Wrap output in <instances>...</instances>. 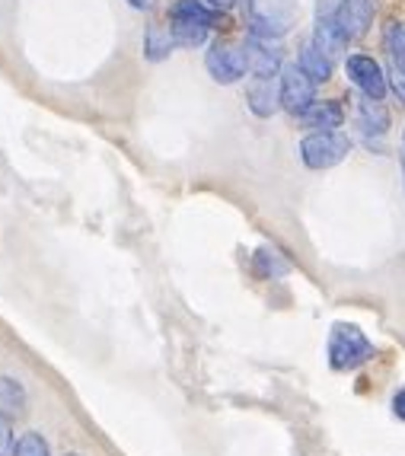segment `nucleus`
Segmentation results:
<instances>
[{
	"label": "nucleus",
	"mask_w": 405,
	"mask_h": 456,
	"mask_svg": "<svg viewBox=\"0 0 405 456\" xmlns=\"http://www.w3.org/2000/svg\"><path fill=\"white\" fill-rule=\"evenodd\" d=\"M344 70L352 77V84L368 99H383L386 90H390V77L383 74V68L370 54H352V58L344 61Z\"/></svg>",
	"instance_id": "obj_7"
},
{
	"label": "nucleus",
	"mask_w": 405,
	"mask_h": 456,
	"mask_svg": "<svg viewBox=\"0 0 405 456\" xmlns=\"http://www.w3.org/2000/svg\"><path fill=\"white\" fill-rule=\"evenodd\" d=\"M297 68L304 70V74L310 77L313 84H326V80H329V77H332V61H329V58H326V54L320 52V48L313 45V38H310V42H304V45H300Z\"/></svg>",
	"instance_id": "obj_13"
},
{
	"label": "nucleus",
	"mask_w": 405,
	"mask_h": 456,
	"mask_svg": "<svg viewBox=\"0 0 405 456\" xmlns=\"http://www.w3.org/2000/svg\"><path fill=\"white\" fill-rule=\"evenodd\" d=\"M386 77H390V90L396 93V96L405 102V74H402L399 68H393V64H390V74H386Z\"/></svg>",
	"instance_id": "obj_22"
},
{
	"label": "nucleus",
	"mask_w": 405,
	"mask_h": 456,
	"mask_svg": "<svg viewBox=\"0 0 405 456\" xmlns=\"http://www.w3.org/2000/svg\"><path fill=\"white\" fill-rule=\"evenodd\" d=\"M128 4H131L134 10H147V7L153 4V0H128Z\"/></svg>",
	"instance_id": "obj_25"
},
{
	"label": "nucleus",
	"mask_w": 405,
	"mask_h": 456,
	"mask_svg": "<svg viewBox=\"0 0 405 456\" xmlns=\"http://www.w3.org/2000/svg\"><path fill=\"white\" fill-rule=\"evenodd\" d=\"M68 456H80V453H68Z\"/></svg>",
	"instance_id": "obj_27"
},
{
	"label": "nucleus",
	"mask_w": 405,
	"mask_h": 456,
	"mask_svg": "<svg viewBox=\"0 0 405 456\" xmlns=\"http://www.w3.org/2000/svg\"><path fill=\"white\" fill-rule=\"evenodd\" d=\"M169 16H189V20H198V23L215 29L223 20V10H215L211 4H205V0H176V4L169 7Z\"/></svg>",
	"instance_id": "obj_16"
},
{
	"label": "nucleus",
	"mask_w": 405,
	"mask_h": 456,
	"mask_svg": "<svg viewBox=\"0 0 405 456\" xmlns=\"http://www.w3.org/2000/svg\"><path fill=\"white\" fill-rule=\"evenodd\" d=\"M243 52H246V64H249V74L253 77L281 74V54H278V48L268 45V38L249 36L243 42Z\"/></svg>",
	"instance_id": "obj_8"
},
{
	"label": "nucleus",
	"mask_w": 405,
	"mask_h": 456,
	"mask_svg": "<svg viewBox=\"0 0 405 456\" xmlns=\"http://www.w3.org/2000/svg\"><path fill=\"white\" fill-rule=\"evenodd\" d=\"M393 415H396L399 421H405V387L396 389V395H393Z\"/></svg>",
	"instance_id": "obj_23"
},
{
	"label": "nucleus",
	"mask_w": 405,
	"mask_h": 456,
	"mask_svg": "<svg viewBox=\"0 0 405 456\" xmlns=\"http://www.w3.org/2000/svg\"><path fill=\"white\" fill-rule=\"evenodd\" d=\"M402 141H405V134H402Z\"/></svg>",
	"instance_id": "obj_28"
},
{
	"label": "nucleus",
	"mask_w": 405,
	"mask_h": 456,
	"mask_svg": "<svg viewBox=\"0 0 405 456\" xmlns=\"http://www.w3.org/2000/svg\"><path fill=\"white\" fill-rule=\"evenodd\" d=\"M246 102L259 118H271L281 109V84L275 77H253V84L246 86Z\"/></svg>",
	"instance_id": "obj_9"
},
{
	"label": "nucleus",
	"mask_w": 405,
	"mask_h": 456,
	"mask_svg": "<svg viewBox=\"0 0 405 456\" xmlns=\"http://www.w3.org/2000/svg\"><path fill=\"white\" fill-rule=\"evenodd\" d=\"M358 125L364 131V137L374 141V137H383L390 131V112H386V106H380V99H360Z\"/></svg>",
	"instance_id": "obj_12"
},
{
	"label": "nucleus",
	"mask_w": 405,
	"mask_h": 456,
	"mask_svg": "<svg viewBox=\"0 0 405 456\" xmlns=\"http://www.w3.org/2000/svg\"><path fill=\"white\" fill-rule=\"evenodd\" d=\"M377 354L374 342L352 322H336L329 332V367L338 373L358 370Z\"/></svg>",
	"instance_id": "obj_1"
},
{
	"label": "nucleus",
	"mask_w": 405,
	"mask_h": 456,
	"mask_svg": "<svg viewBox=\"0 0 405 456\" xmlns=\"http://www.w3.org/2000/svg\"><path fill=\"white\" fill-rule=\"evenodd\" d=\"M253 268H255V274H259V278H268V281L291 272V265H288V259H284L281 252L268 249V246H262V249L253 256Z\"/></svg>",
	"instance_id": "obj_18"
},
{
	"label": "nucleus",
	"mask_w": 405,
	"mask_h": 456,
	"mask_svg": "<svg viewBox=\"0 0 405 456\" xmlns=\"http://www.w3.org/2000/svg\"><path fill=\"white\" fill-rule=\"evenodd\" d=\"M0 415L4 419H20L26 415V389L13 377H0Z\"/></svg>",
	"instance_id": "obj_15"
},
{
	"label": "nucleus",
	"mask_w": 405,
	"mask_h": 456,
	"mask_svg": "<svg viewBox=\"0 0 405 456\" xmlns=\"http://www.w3.org/2000/svg\"><path fill=\"white\" fill-rule=\"evenodd\" d=\"M205 4H211L215 10H227V7H233L237 0H205Z\"/></svg>",
	"instance_id": "obj_24"
},
{
	"label": "nucleus",
	"mask_w": 405,
	"mask_h": 456,
	"mask_svg": "<svg viewBox=\"0 0 405 456\" xmlns=\"http://www.w3.org/2000/svg\"><path fill=\"white\" fill-rule=\"evenodd\" d=\"M173 32H169V26H157L150 23L144 32V54H147V61H163L169 52H173Z\"/></svg>",
	"instance_id": "obj_17"
},
{
	"label": "nucleus",
	"mask_w": 405,
	"mask_h": 456,
	"mask_svg": "<svg viewBox=\"0 0 405 456\" xmlns=\"http://www.w3.org/2000/svg\"><path fill=\"white\" fill-rule=\"evenodd\" d=\"M205 68H207V74L215 77L217 84H237V80H243V74L249 70V64H246L243 45H233V42H215L205 54Z\"/></svg>",
	"instance_id": "obj_5"
},
{
	"label": "nucleus",
	"mask_w": 405,
	"mask_h": 456,
	"mask_svg": "<svg viewBox=\"0 0 405 456\" xmlns=\"http://www.w3.org/2000/svg\"><path fill=\"white\" fill-rule=\"evenodd\" d=\"M13 456H48L45 437H42V434H36V431L23 434V437H20V444H16Z\"/></svg>",
	"instance_id": "obj_20"
},
{
	"label": "nucleus",
	"mask_w": 405,
	"mask_h": 456,
	"mask_svg": "<svg viewBox=\"0 0 405 456\" xmlns=\"http://www.w3.org/2000/svg\"><path fill=\"white\" fill-rule=\"evenodd\" d=\"M352 141L342 131H313L300 141V160L306 169H332L348 157Z\"/></svg>",
	"instance_id": "obj_3"
},
{
	"label": "nucleus",
	"mask_w": 405,
	"mask_h": 456,
	"mask_svg": "<svg viewBox=\"0 0 405 456\" xmlns=\"http://www.w3.org/2000/svg\"><path fill=\"white\" fill-rule=\"evenodd\" d=\"M169 32H173V42L182 48L201 45L211 32V26L198 23V20H189V16H169Z\"/></svg>",
	"instance_id": "obj_14"
},
{
	"label": "nucleus",
	"mask_w": 405,
	"mask_h": 456,
	"mask_svg": "<svg viewBox=\"0 0 405 456\" xmlns=\"http://www.w3.org/2000/svg\"><path fill=\"white\" fill-rule=\"evenodd\" d=\"M313 102H316V84L313 80H310L297 64L284 68L281 70V109L284 112H291L300 118V115L313 106Z\"/></svg>",
	"instance_id": "obj_6"
},
{
	"label": "nucleus",
	"mask_w": 405,
	"mask_h": 456,
	"mask_svg": "<svg viewBox=\"0 0 405 456\" xmlns=\"http://www.w3.org/2000/svg\"><path fill=\"white\" fill-rule=\"evenodd\" d=\"M313 45L320 48L329 61H338V58L344 54V48H348V36L338 29L336 20L320 16V20H316V29H313Z\"/></svg>",
	"instance_id": "obj_11"
},
{
	"label": "nucleus",
	"mask_w": 405,
	"mask_h": 456,
	"mask_svg": "<svg viewBox=\"0 0 405 456\" xmlns=\"http://www.w3.org/2000/svg\"><path fill=\"white\" fill-rule=\"evenodd\" d=\"M249 29L259 38H281L297 23V4L294 0H246Z\"/></svg>",
	"instance_id": "obj_2"
},
{
	"label": "nucleus",
	"mask_w": 405,
	"mask_h": 456,
	"mask_svg": "<svg viewBox=\"0 0 405 456\" xmlns=\"http://www.w3.org/2000/svg\"><path fill=\"white\" fill-rule=\"evenodd\" d=\"M342 122H344V109H342V102H336V99L313 102V106L300 115V125H304V128H313V131H338Z\"/></svg>",
	"instance_id": "obj_10"
},
{
	"label": "nucleus",
	"mask_w": 405,
	"mask_h": 456,
	"mask_svg": "<svg viewBox=\"0 0 405 456\" xmlns=\"http://www.w3.org/2000/svg\"><path fill=\"white\" fill-rule=\"evenodd\" d=\"M13 431H10V419L0 415V456H13Z\"/></svg>",
	"instance_id": "obj_21"
},
{
	"label": "nucleus",
	"mask_w": 405,
	"mask_h": 456,
	"mask_svg": "<svg viewBox=\"0 0 405 456\" xmlns=\"http://www.w3.org/2000/svg\"><path fill=\"white\" fill-rule=\"evenodd\" d=\"M402 179H405V160H402Z\"/></svg>",
	"instance_id": "obj_26"
},
{
	"label": "nucleus",
	"mask_w": 405,
	"mask_h": 456,
	"mask_svg": "<svg viewBox=\"0 0 405 456\" xmlns=\"http://www.w3.org/2000/svg\"><path fill=\"white\" fill-rule=\"evenodd\" d=\"M377 4H380V0H322L320 16L336 20L338 29L352 42V38H360L370 29V23H374V16H377Z\"/></svg>",
	"instance_id": "obj_4"
},
{
	"label": "nucleus",
	"mask_w": 405,
	"mask_h": 456,
	"mask_svg": "<svg viewBox=\"0 0 405 456\" xmlns=\"http://www.w3.org/2000/svg\"><path fill=\"white\" fill-rule=\"evenodd\" d=\"M386 48H390L393 68H399L405 74V26L402 23H393L390 29H386Z\"/></svg>",
	"instance_id": "obj_19"
}]
</instances>
